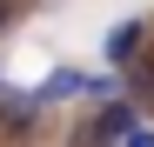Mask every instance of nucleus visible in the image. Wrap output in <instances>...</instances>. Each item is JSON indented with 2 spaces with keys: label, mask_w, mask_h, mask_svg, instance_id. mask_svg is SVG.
<instances>
[{
  "label": "nucleus",
  "mask_w": 154,
  "mask_h": 147,
  "mask_svg": "<svg viewBox=\"0 0 154 147\" xmlns=\"http://www.w3.org/2000/svg\"><path fill=\"white\" fill-rule=\"evenodd\" d=\"M141 40H147V20H121V27H107V40H100V60L107 67L141 60Z\"/></svg>",
  "instance_id": "obj_1"
},
{
  "label": "nucleus",
  "mask_w": 154,
  "mask_h": 147,
  "mask_svg": "<svg viewBox=\"0 0 154 147\" xmlns=\"http://www.w3.org/2000/svg\"><path fill=\"white\" fill-rule=\"evenodd\" d=\"M34 120H40V100H34L27 87H14V80H0V127H14V134H27Z\"/></svg>",
  "instance_id": "obj_2"
},
{
  "label": "nucleus",
  "mask_w": 154,
  "mask_h": 147,
  "mask_svg": "<svg viewBox=\"0 0 154 147\" xmlns=\"http://www.w3.org/2000/svg\"><path fill=\"white\" fill-rule=\"evenodd\" d=\"M74 94H87V74H81V67H54V74L34 87V100H40V107H60V100H74Z\"/></svg>",
  "instance_id": "obj_3"
},
{
  "label": "nucleus",
  "mask_w": 154,
  "mask_h": 147,
  "mask_svg": "<svg viewBox=\"0 0 154 147\" xmlns=\"http://www.w3.org/2000/svg\"><path fill=\"white\" fill-rule=\"evenodd\" d=\"M114 147H154V127H127V134H121Z\"/></svg>",
  "instance_id": "obj_4"
},
{
  "label": "nucleus",
  "mask_w": 154,
  "mask_h": 147,
  "mask_svg": "<svg viewBox=\"0 0 154 147\" xmlns=\"http://www.w3.org/2000/svg\"><path fill=\"white\" fill-rule=\"evenodd\" d=\"M7 27H14V7H7V0H0V34H7Z\"/></svg>",
  "instance_id": "obj_5"
}]
</instances>
